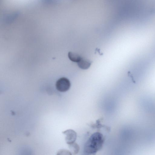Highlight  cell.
Masks as SVG:
<instances>
[{
  "instance_id": "obj_2",
  "label": "cell",
  "mask_w": 155,
  "mask_h": 155,
  "mask_svg": "<svg viewBox=\"0 0 155 155\" xmlns=\"http://www.w3.org/2000/svg\"><path fill=\"white\" fill-rule=\"evenodd\" d=\"M55 86L57 90L61 92H64L69 89L71 83L68 78L62 77L57 81Z\"/></svg>"
},
{
  "instance_id": "obj_1",
  "label": "cell",
  "mask_w": 155,
  "mask_h": 155,
  "mask_svg": "<svg viewBox=\"0 0 155 155\" xmlns=\"http://www.w3.org/2000/svg\"><path fill=\"white\" fill-rule=\"evenodd\" d=\"M104 141L103 135L97 132L90 137L84 147L85 153L88 154H94L102 148Z\"/></svg>"
},
{
  "instance_id": "obj_4",
  "label": "cell",
  "mask_w": 155,
  "mask_h": 155,
  "mask_svg": "<svg viewBox=\"0 0 155 155\" xmlns=\"http://www.w3.org/2000/svg\"><path fill=\"white\" fill-rule=\"evenodd\" d=\"M91 63V61L88 59L82 57L77 63L78 66L80 68L83 69H87L90 66Z\"/></svg>"
},
{
  "instance_id": "obj_3",
  "label": "cell",
  "mask_w": 155,
  "mask_h": 155,
  "mask_svg": "<svg viewBox=\"0 0 155 155\" xmlns=\"http://www.w3.org/2000/svg\"><path fill=\"white\" fill-rule=\"evenodd\" d=\"M62 133L66 135L65 140L68 144L75 142L77 138V134L74 130L68 129L62 132Z\"/></svg>"
},
{
  "instance_id": "obj_5",
  "label": "cell",
  "mask_w": 155,
  "mask_h": 155,
  "mask_svg": "<svg viewBox=\"0 0 155 155\" xmlns=\"http://www.w3.org/2000/svg\"><path fill=\"white\" fill-rule=\"evenodd\" d=\"M68 57L71 61L77 63L80 61L82 58L77 53L72 52H68Z\"/></svg>"
},
{
  "instance_id": "obj_6",
  "label": "cell",
  "mask_w": 155,
  "mask_h": 155,
  "mask_svg": "<svg viewBox=\"0 0 155 155\" xmlns=\"http://www.w3.org/2000/svg\"><path fill=\"white\" fill-rule=\"evenodd\" d=\"M69 147L73 154H77L79 152L80 148L79 145L75 142L68 144Z\"/></svg>"
},
{
  "instance_id": "obj_7",
  "label": "cell",
  "mask_w": 155,
  "mask_h": 155,
  "mask_svg": "<svg viewBox=\"0 0 155 155\" xmlns=\"http://www.w3.org/2000/svg\"><path fill=\"white\" fill-rule=\"evenodd\" d=\"M61 153H65V154L71 155V153L69 151L66 150H61L58 152Z\"/></svg>"
}]
</instances>
